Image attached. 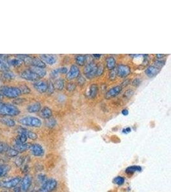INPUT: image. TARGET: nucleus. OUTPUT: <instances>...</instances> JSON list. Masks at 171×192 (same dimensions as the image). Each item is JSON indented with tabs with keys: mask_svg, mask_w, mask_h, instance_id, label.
Returning <instances> with one entry per match:
<instances>
[{
	"mask_svg": "<svg viewBox=\"0 0 171 192\" xmlns=\"http://www.w3.org/2000/svg\"><path fill=\"white\" fill-rule=\"evenodd\" d=\"M21 92L18 87L14 86H0V96L9 98H17L21 95Z\"/></svg>",
	"mask_w": 171,
	"mask_h": 192,
	"instance_id": "obj_1",
	"label": "nucleus"
},
{
	"mask_svg": "<svg viewBox=\"0 0 171 192\" xmlns=\"http://www.w3.org/2000/svg\"><path fill=\"white\" fill-rule=\"evenodd\" d=\"M19 113L20 111L16 106L0 102V115L5 116H17Z\"/></svg>",
	"mask_w": 171,
	"mask_h": 192,
	"instance_id": "obj_2",
	"label": "nucleus"
},
{
	"mask_svg": "<svg viewBox=\"0 0 171 192\" xmlns=\"http://www.w3.org/2000/svg\"><path fill=\"white\" fill-rule=\"evenodd\" d=\"M19 122L26 126L39 127L42 125V121L40 119L35 117H26L19 119Z\"/></svg>",
	"mask_w": 171,
	"mask_h": 192,
	"instance_id": "obj_3",
	"label": "nucleus"
},
{
	"mask_svg": "<svg viewBox=\"0 0 171 192\" xmlns=\"http://www.w3.org/2000/svg\"><path fill=\"white\" fill-rule=\"evenodd\" d=\"M97 65L95 64L94 62L91 61L85 65L83 72L85 76L88 79H92L96 76Z\"/></svg>",
	"mask_w": 171,
	"mask_h": 192,
	"instance_id": "obj_4",
	"label": "nucleus"
},
{
	"mask_svg": "<svg viewBox=\"0 0 171 192\" xmlns=\"http://www.w3.org/2000/svg\"><path fill=\"white\" fill-rule=\"evenodd\" d=\"M57 186V181L54 179L46 181L40 189V192H51Z\"/></svg>",
	"mask_w": 171,
	"mask_h": 192,
	"instance_id": "obj_5",
	"label": "nucleus"
},
{
	"mask_svg": "<svg viewBox=\"0 0 171 192\" xmlns=\"http://www.w3.org/2000/svg\"><path fill=\"white\" fill-rule=\"evenodd\" d=\"M117 75L121 78H126L131 73V68L127 65L119 64L116 69Z\"/></svg>",
	"mask_w": 171,
	"mask_h": 192,
	"instance_id": "obj_6",
	"label": "nucleus"
},
{
	"mask_svg": "<svg viewBox=\"0 0 171 192\" xmlns=\"http://www.w3.org/2000/svg\"><path fill=\"white\" fill-rule=\"evenodd\" d=\"M20 76L22 78L25 79L28 81H37L40 79V78L34 73L33 71H32L30 69H26L23 70L21 72Z\"/></svg>",
	"mask_w": 171,
	"mask_h": 192,
	"instance_id": "obj_7",
	"label": "nucleus"
},
{
	"mask_svg": "<svg viewBox=\"0 0 171 192\" xmlns=\"http://www.w3.org/2000/svg\"><path fill=\"white\" fill-rule=\"evenodd\" d=\"M80 75L79 67L76 65H72L69 71L66 74V78L68 80H73L77 78Z\"/></svg>",
	"mask_w": 171,
	"mask_h": 192,
	"instance_id": "obj_8",
	"label": "nucleus"
},
{
	"mask_svg": "<svg viewBox=\"0 0 171 192\" xmlns=\"http://www.w3.org/2000/svg\"><path fill=\"white\" fill-rule=\"evenodd\" d=\"M122 87L121 85L113 86V88H110L109 91H107V92L105 94V97L106 99H110L115 97L117 96L122 92Z\"/></svg>",
	"mask_w": 171,
	"mask_h": 192,
	"instance_id": "obj_9",
	"label": "nucleus"
},
{
	"mask_svg": "<svg viewBox=\"0 0 171 192\" xmlns=\"http://www.w3.org/2000/svg\"><path fill=\"white\" fill-rule=\"evenodd\" d=\"M30 149L31 150L32 154L35 156L40 157V156H43L44 154V149L42 148V147L39 144L35 143V144L31 145Z\"/></svg>",
	"mask_w": 171,
	"mask_h": 192,
	"instance_id": "obj_10",
	"label": "nucleus"
},
{
	"mask_svg": "<svg viewBox=\"0 0 171 192\" xmlns=\"http://www.w3.org/2000/svg\"><path fill=\"white\" fill-rule=\"evenodd\" d=\"M20 182H21L20 178H15L9 181L1 182V186L5 188H11L16 187Z\"/></svg>",
	"mask_w": 171,
	"mask_h": 192,
	"instance_id": "obj_11",
	"label": "nucleus"
},
{
	"mask_svg": "<svg viewBox=\"0 0 171 192\" xmlns=\"http://www.w3.org/2000/svg\"><path fill=\"white\" fill-rule=\"evenodd\" d=\"M34 86L35 89L40 93L46 92L48 88V83L43 81H37L34 83Z\"/></svg>",
	"mask_w": 171,
	"mask_h": 192,
	"instance_id": "obj_12",
	"label": "nucleus"
},
{
	"mask_svg": "<svg viewBox=\"0 0 171 192\" xmlns=\"http://www.w3.org/2000/svg\"><path fill=\"white\" fill-rule=\"evenodd\" d=\"M40 59L43 61L45 64H48L49 65H53L56 62V56L54 54H40Z\"/></svg>",
	"mask_w": 171,
	"mask_h": 192,
	"instance_id": "obj_13",
	"label": "nucleus"
},
{
	"mask_svg": "<svg viewBox=\"0 0 171 192\" xmlns=\"http://www.w3.org/2000/svg\"><path fill=\"white\" fill-rule=\"evenodd\" d=\"M160 69L154 65L149 66L145 70V73L149 78H153L156 76L160 72Z\"/></svg>",
	"mask_w": 171,
	"mask_h": 192,
	"instance_id": "obj_14",
	"label": "nucleus"
},
{
	"mask_svg": "<svg viewBox=\"0 0 171 192\" xmlns=\"http://www.w3.org/2000/svg\"><path fill=\"white\" fill-rule=\"evenodd\" d=\"M19 133V134H24L26 135L27 138H30V139H32V140H36L37 138V135L36 133H35V132L30 131V130H28L24 127H19L18 129Z\"/></svg>",
	"mask_w": 171,
	"mask_h": 192,
	"instance_id": "obj_15",
	"label": "nucleus"
},
{
	"mask_svg": "<svg viewBox=\"0 0 171 192\" xmlns=\"http://www.w3.org/2000/svg\"><path fill=\"white\" fill-rule=\"evenodd\" d=\"M32 178L29 175H26L21 181V189L23 191L26 192L30 188L32 184Z\"/></svg>",
	"mask_w": 171,
	"mask_h": 192,
	"instance_id": "obj_16",
	"label": "nucleus"
},
{
	"mask_svg": "<svg viewBox=\"0 0 171 192\" xmlns=\"http://www.w3.org/2000/svg\"><path fill=\"white\" fill-rule=\"evenodd\" d=\"M31 145L29 143H20L16 142V143L14 144L13 149H16L18 153H23L24 152L27 150L29 149L30 148Z\"/></svg>",
	"mask_w": 171,
	"mask_h": 192,
	"instance_id": "obj_17",
	"label": "nucleus"
},
{
	"mask_svg": "<svg viewBox=\"0 0 171 192\" xmlns=\"http://www.w3.org/2000/svg\"><path fill=\"white\" fill-rule=\"evenodd\" d=\"M30 69L32 71H33L34 73H35L36 75L40 78H43V77H44L46 75V70L44 69V68H41V67L32 66Z\"/></svg>",
	"mask_w": 171,
	"mask_h": 192,
	"instance_id": "obj_18",
	"label": "nucleus"
},
{
	"mask_svg": "<svg viewBox=\"0 0 171 192\" xmlns=\"http://www.w3.org/2000/svg\"><path fill=\"white\" fill-rule=\"evenodd\" d=\"M28 112L30 113H37L41 110V104L39 102H35L30 105L27 108Z\"/></svg>",
	"mask_w": 171,
	"mask_h": 192,
	"instance_id": "obj_19",
	"label": "nucleus"
},
{
	"mask_svg": "<svg viewBox=\"0 0 171 192\" xmlns=\"http://www.w3.org/2000/svg\"><path fill=\"white\" fill-rule=\"evenodd\" d=\"M30 65L34 66V67H41V68H45L46 67V64L43 61H42L41 59L36 58V57L32 58L31 63H30Z\"/></svg>",
	"mask_w": 171,
	"mask_h": 192,
	"instance_id": "obj_20",
	"label": "nucleus"
},
{
	"mask_svg": "<svg viewBox=\"0 0 171 192\" xmlns=\"http://www.w3.org/2000/svg\"><path fill=\"white\" fill-rule=\"evenodd\" d=\"M106 65L108 70L114 69L116 65V60L114 57L108 56L106 58Z\"/></svg>",
	"mask_w": 171,
	"mask_h": 192,
	"instance_id": "obj_21",
	"label": "nucleus"
},
{
	"mask_svg": "<svg viewBox=\"0 0 171 192\" xmlns=\"http://www.w3.org/2000/svg\"><path fill=\"white\" fill-rule=\"evenodd\" d=\"M52 110L48 107H44L40 110V116L44 119H48L52 116Z\"/></svg>",
	"mask_w": 171,
	"mask_h": 192,
	"instance_id": "obj_22",
	"label": "nucleus"
},
{
	"mask_svg": "<svg viewBox=\"0 0 171 192\" xmlns=\"http://www.w3.org/2000/svg\"><path fill=\"white\" fill-rule=\"evenodd\" d=\"M54 89H56L57 91H62L64 88L65 86V81L64 80V79L62 78H59L57 79L54 83Z\"/></svg>",
	"mask_w": 171,
	"mask_h": 192,
	"instance_id": "obj_23",
	"label": "nucleus"
},
{
	"mask_svg": "<svg viewBox=\"0 0 171 192\" xmlns=\"http://www.w3.org/2000/svg\"><path fill=\"white\" fill-rule=\"evenodd\" d=\"M76 62L79 66H83L87 61V56L83 54H78L75 58Z\"/></svg>",
	"mask_w": 171,
	"mask_h": 192,
	"instance_id": "obj_24",
	"label": "nucleus"
},
{
	"mask_svg": "<svg viewBox=\"0 0 171 192\" xmlns=\"http://www.w3.org/2000/svg\"><path fill=\"white\" fill-rule=\"evenodd\" d=\"M98 92V86L97 84H92L90 86L89 90V97L91 98H94Z\"/></svg>",
	"mask_w": 171,
	"mask_h": 192,
	"instance_id": "obj_25",
	"label": "nucleus"
},
{
	"mask_svg": "<svg viewBox=\"0 0 171 192\" xmlns=\"http://www.w3.org/2000/svg\"><path fill=\"white\" fill-rule=\"evenodd\" d=\"M0 121H1L3 124H4L5 125L9 126V127H13L16 125V122H14V121L8 117L2 118V119H0Z\"/></svg>",
	"mask_w": 171,
	"mask_h": 192,
	"instance_id": "obj_26",
	"label": "nucleus"
},
{
	"mask_svg": "<svg viewBox=\"0 0 171 192\" xmlns=\"http://www.w3.org/2000/svg\"><path fill=\"white\" fill-rule=\"evenodd\" d=\"M23 64V61H21L20 59L16 58H12L8 61V64L14 67H19L21 66Z\"/></svg>",
	"mask_w": 171,
	"mask_h": 192,
	"instance_id": "obj_27",
	"label": "nucleus"
},
{
	"mask_svg": "<svg viewBox=\"0 0 171 192\" xmlns=\"http://www.w3.org/2000/svg\"><path fill=\"white\" fill-rule=\"evenodd\" d=\"M142 168L140 166H131L127 167L126 170V172L127 174H132L135 172H140Z\"/></svg>",
	"mask_w": 171,
	"mask_h": 192,
	"instance_id": "obj_28",
	"label": "nucleus"
},
{
	"mask_svg": "<svg viewBox=\"0 0 171 192\" xmlns=\"http://www.w3.org/2000/svg\"><path fill=\"white\" fill-rule=\"evenodd\" d=\"M6 153L9 157H12V158L17 156L19 154V153L16 149H14L13 148H10V147L8 149Z\"/></svg>",
	"mask_w": 171,
	"mask_h": 192,
	"instance_id": "obj_29",
	"label": "nucleus"
},
{
	"mask_svg": "<svg viewBox=\"0 0 171 192\" xmlns=\"http://www.w3.org/2000/svg\"><path fill=\"white\" fill-rule=\"evenodd\" d=\"M59 74H60V68H56L52 70L50 72V77L52 79H54L59 76Z\"/></svg>",
	"mask_w": 171,
	"mask_h": 192,
	"instance_id": "obj_30",
	"label": "nucleus"
},
{
	"mask_svg": "<svg viewBox=\"0 0 171 192\" xmlns=\"http://www.w3.org/2000/svg\"><path fill=\"white\" fill-rule=\"evenodd\" d=\"M56 124V121L53 118H49V119H48V121L46 122V125L50 128H52L53 127H54Z\"/></svg>",
	"mask_w": 171,
	"mask_h": 192,
	"instance_id": "obj_31",
	"label": "nucleus"
},
{
	"mask_svg": "<svg viewBox=\"0 0 171 192\" xmlns=\"http://www.w3.org/2000/svg\"><path fill=\"white\" fill-rule=\"evenodd\" d=\"M27 137L26 135L24 134H19L16 142H18V143H26V140H27Z\"/></svg>",
	"mask_w": 171,
	"mask_h": 192,
	"instance_id": "obj_32",
	"label": "nucleus"
},
{
	"mask_svg": "<svg viewBox=\"0 0 171 192\" xmlns=\"http://www.w3.org/2000/svg\"><path fill=\"white\" fill-rule=\"evenodd\" d=\"M8 69H9L8 65L6 62H5L3 60L0 59V70L4 72V71L8 70Z\"/></svg>",
	"mask_w": 171,
	"mask_h": 192,
	"instance_id": "obj_33",
	"label": "nucleus"
},
{
	"mask_svg": "<svg viewBox=\"0 0 171 192\" xmlns=\"http://www.w3.org/2000/svg\"><path fill=\"white\" fill-rule=\"evenodd\" d=\"M76 85L75 83L69 82L66 85V89L69 92H73L76 89Z\"/></svg>",
	"mask_w": 171,
	"mask_h": 192,
	"instance_id": "obj_34",
	"label": "nucleus"
},
{
	"mask_svg": "<svg viewBox=\"0 0 171 192\" xmlns=\"http://www.w3.org/2000/svg\"><path fill=\"white\" fill-rule=\"evenodd\" d=\"M9 148L8 145L3 142H0V154L6 153Z\"/></svg>",
	"mask_w": 171,
	"mask_h": 192,
	"instance_id": "obj_35",
	"label": "nucleus"
},
{
	"mask_svg": "<svg viewBox=\"0 0 171 192\" xmlns=\"http://www.w3.org/2000/svg\"><path fill=\"white\" fill-rule=\"evenodd\" d=\"M103 72H104V65L101 64H99V65H97L96 76H100L103 75Z\"/></svg>",
	"mask_w": 171,
	"mask_h": 192,
	"instance_id": "obj_36",
	"label": "nucleus"
},
{
	"mask_svg": "<svg viewBox=\"0 0 171 192\" xmlns=\"http://www.w3.org/2000/svg\"><path fill=\"white\" fill-rule=\"evenodd\" d=\"M3 76L5 78L7 79V80H12L14 78V74L12 72H10L9 70H7V71H4L3 72Z\"/></svg>",
	"mask_w": 171,
	"mask_h": 192,
	"instance_id": "obj_37",
	"label": "nucleus"
},
{
	"mask_svg": "<svg viewBox=\"0 0 171 192\" xmlns=\"http://www.w3.org/2000/svg\"><path fill=\"white\" fill-rule=\"evenodd\" d=\"M54 91V85L52 82H49L48 84V88H47V93L49 95L52 94Z\"/></svg>",
	"mask_w": 171,
	"mask_h": 192,
	"instance_id": "obj_38",
	"label": "nucleus"
},
{
	"mask_svg": "<svg viewBox=\"0 0 171 192\" xmlns=\"http://www.w3.org/2000/svg\"><path fill=\"white\" fill-rule=\"evenodd\" d=\"M21 93L23 94H29L30 92V89L29 87H28L26 85H22L21 87L19 88Z\"/></svg>",
	"mask_w": 171,
	"mask_h": 192,
	"instance_id": "obj_39",
	"label": "nucleus"
},
{
	"mask_svg": "<svg viewBox=\"0 0 171 192\" xmlns=\"http://www.w3.org/2000/svg\"><path fill=\"white\" fill-rule=\"evenodd\" d=\"M113 182H114V183H116L118 185H122L124 182V179L123 178H122V177L119 176V177H117V178L114 179Z\"/></svg>",
	"mask_w": 171,
	"mask_h": 192,
	"instance_id": "obj_40",
	"label": "nucleus"
},
{
	"mask_svg": "<svg viewBox=\"0 0 171 192\" xmlns=\"http://www.w3.org/2000/svg\"><path fill=\"white\" fill-rule=\"evenodd\" d=\"M116 76H117L116 70H114V69L111 70L110 73H109V79L110 80H114L116 78Z\"/></svg>",
	"mask_w": 171,
	"mask_h": 192,
	"instance_id": "obj_41",
	"label": "nucleus"
},
{
	"mask_svg": "<svg viewBox=\"0 0 171 192\" xmlns=\"http://www.w3.org/2000/svg\"><path fill=\"white\" fill-rule=\"evenodd\" d=\"M134 94V91L132 89H128L124 92V97H126L127 99H130L132 97V96Z\"/></svg>",
	"mask_w": 171,
	"mask_h": 192,
	"instance_id": "obj_42",
	"label": "nucleus"
},
{
	"mask_svg": "<svg viewBox=\"0 0 171 192\" xmlns=\"http://www.w3.org/2000/svg\"><path fill=\"white\" fill-rule=\"evenodd\" d=\"M165 60H158L157 61L155 62V66L156 67L159 68L160 69H161V68L165 65Z\"/></svg>",
	"mask_w": 171,
	"mask_h": 192,
	"instance_id": "obj_43",
	"label": "nucleus"
},
{
	"mask_svg": "<svg viewBox=\"0 0 171 192\" xmlns=\"http://www.w3.org/2000/svg\"><path fill=\"white\" fill-rule=\"evenodd\" d=\"M140 83H141V79L138 78L134 79L132 81V85L135 87L138 86L140 85Z\"/></svg>",
	"mask_w": 171,
	"mask_h": 192,
	"instance_id": "obj_44",
	"label": "nucleus"
},
{
	"mask_svg": "<svg viewBox=\"0 0 171 192\" xmlns=\"http://www.w3.org/2000/svg\"><path fill=\"white\" fill-rule=\"evenodd\" d=\"M77 78H78V83L80 85H83L85 83V81H86V80H85V78L81 75H80Z\"/></svg>",
	"mask_w": 171,
	"mask_h": 192,
	"instance_id": "obj_45",
	"label": "nucleus"
},
{
	"mask_svg": "<svg viewBox=\"0 0 171 192\" xmlns=\"http://www.w3.org/2000/svg\"><path fill=\"white\" fill-rule=\"evenodd\" d=\"M6 172V167L4 166L0 165V178L3 176Z\"/></svg>",
	"mask_w": 171,
	"mask_h": 192,
	"instance_id": "obj_46",
	"label": "nucleus"
},
{
	"mask_svg": "<svg viewBox=\"0 0 171 192\" xmlns=\"http://www.w3.org/2000/svg\"><path fill=\"white\" fill-rule=\"evenodd\" d=\"M60 74H64V75H65L68 72V69L66 67H60Z\"/></svg>",
	"mask_w": 171,
	"mask_h": 192,
	"instance_id": "obj_47",
	"label": "nucleus"
},
{
	"mask_svg": "<svg viewBox=\"0 0 171 192\" xmlns=\"http://www.w3.org/2000/svg\"><path fill=\"white\" fill-rule=\"evenodd\" d=\"M122 114L123 115L127 116L128 114H129V111H128L127 109H124V110H122Z\"/></svg>",
	"mask_w": 171,
	"mask_h": 192,
	"instance_id": "obj_48",
	"label": "nucleus"
},
{
	"mask_svg": "<svg viewBox=\"0 0 171 192\" xmlns=\"http://www.w3.org/2000/svg\"><path fill=\"white\" fill-rule=\"evenodd\" d=\"M132 131V129L130 127H127L124 129H123V132H124V133H129V132H130Z\"/></svg>",
	"mask_w": 171,
	"mask_h": 192,
	"instance_id": "obj_49",
	"label": "nucleus"
},
{
	"mask_svg": "<svg viewBox=\"0 0 171 192\" xmlns=\"http://www.w3.org/2000/svg\"><path fill=\"white\" fill-rule=\"evenodd\" d=\"M129 83H130V81L128 80H126V81H123V83L121 84L122 85H121L122 87V86H126L128 84H129Z\"/></svg>",
	"mask_w": 171,
	"mask_h": 192,
	"instance_id": "obj_50",
	"label": "nucleus"
},
{
	"mask_svg": "<svg viewBox=\"0 0 171 192\" xmlns=\"http://www.w3.org/2000/svg\"><path fill=\"white\" fill-rule=\"evenodd\" d=\"M165 56V54H158L157 55H156V58H157L158 59H159V60H160V59H162Z\"/></svg>",
	"mask_w": 171,
	"mask_h": 192,
	"instance_id": "obj_51",
	"label": "nucleus"
},
{
	"mask_svg": "<svg viewBox=\"0 0 171 192\" xmlns=\"http://www.w3.org/2000/svg\"><path fill=\"white\" fill-rule=\"evenodd\" d=\"M92 56L96 58V59H99V58H100L101 56V54H94L92 55Z\"/></svg>",
	"mask_w": 171,
	"mask_h": 192,
	"instance_id": "obj_52",
	"label": "nucleus"
},
{
	"mask_svg": "<svg viewBox=\"0 0 171 192\" xmlns=\"http://www.w3.org/2000/svg\"><path fill=\"white\" fill-rule=\"evenodd\" d=\"M13 191L14 192H21V188L19 187H15V189H14Z\"/></svg>",
	"mask_w": 171,
	"mask_h": 192,
	"instance_id": "obj_53",
	"label": "nucleus"
},
{
	"mask_svg": "<svg viewBox=\"0 0 171 192\" xmlns=\"http://www.w3.org/2000/svg\"><path fill=\"white\" fill-rule=\"evenodd\" d=\"M0 187H2V186H1V182H0Z\"/></svg>",
	"mask_w": 171,
	"mask_h": 192,
	"instance_id": "obj_54",
	"label": "nucleus"
},
{
	"mask_svg": "<svg viewBox=\"0 0 171 192\" xmlns=\"http://www.w3.org/2000/svg\"><path fill=\"white\" fill-rule=\"evenodd\" d=\"M1 97H2V96H0V98H1Z\"/></svg>",
	"mask_w": 171,
	"mask_h": 192,
	"instance_id": "obj_55",
	"label": "nucleus"
}]
</instances>
